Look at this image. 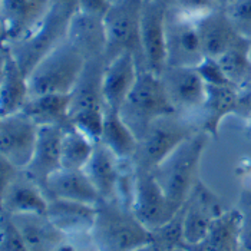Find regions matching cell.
I'll return each instance as SVG.
<instances>
[{
  "label": "cell",
  "mask_w": 251,
  "mask_h": 251,
  "mask_svg": "<svg viewBox=\"0 0 251 251\" xmlns=\"http://www.w3.org/2000/svg\"><path fill=\"white\" fill-rule=\"evenodd\" d=\"M89 238L97 251H135L152 244V232L132 210L108 200L97 205V218Z\"/></svg>",
  "instance_id": "obj_1"
},
{
  "label": "cell",
  "mask_w": 251,
  "mask_h": 251,
  "mask_svg": "<svg viewBox=\"0 0 251 251\" xmlns=\"http://www.w3.org/2000/svg\"><path fill=\"white\" fill-rule=\"evenodd\" d=\"M211 136L198 129L182 141L154 171L156 182L175 207L181 208L198 181L200 162Z\"/></svg>",
  "instance_id": "obj_2"
},
{
  "label": "cell",
  "mask_w": 251,
  "mask_h": 251,
  "mask_svg": "<svg viewBox=\"0 0 251 251\" xmlns=\"http://www.w3.org/2000/svg\"><path fill=\"white\" fill-rule=\"evenodd\" d=\"M86 65V58L66 39L52 49L27 75L30 97L72 94Z\"/></svg>",
  "instance_id": "obj_3"
},
{
  "label": "cell",
  "mask_w": 251,
  "mask_h": 251,
  "mask_svg": "<svg viewBox=\"0 0 251 251\" xmlns=\"http://www.w3.org/2000/svg\"><path fill=\"white\" fill-rule=\"evenodd\" d=\"M119 114L139 139L155 119L176 112L161 77L151 71H139L135 85L122 103Z\"/></svg>",
  "instance_id": "obj_4"
},
{
  "label": "cell",
  "mask_w": 251,
  "mask_h": 251,
  "mask_svg": "<svg viewBox=\"0 0 251 251\" xmlns=\"http://www.w3.org/2000/svg\"><path fill=\"white\" fill-rule=\"evenodd\" d=\"M144 0H121L114 3L103 18L106 35V63L122 53L134 55L139 71H147L141 39Z\"/></svg>",
  "instance_id": "obj_5"
},
{
  "label": "cell",
  "mask_w": 251,
  "mask_h": 251,
  "mask_svg": "<svg viewBox=\"0 0 251 251\" xmlns=\"http://www.w3.org/2000/svg\"><path fill=\"white\" fill-rule=\"evenodd\" d=\"M198 129L200 125L193 122L191 118L179 114L155 119L138 139V148L132 158L136 170L154 171L182 141Z\"/></svg>",
  "instance_id": "obj_6"
},
{
  "label": "cell",
  "mask_w": 251,
  "mask_h": 251,
  "mask_svg": "<svg viewBox=\"0 0 251 251\" xmlns=\"http://www.w3.org/2000/svg\"><path fill=\"white\" fill-rule=\"evenodd\" d=\"M74 16V13L50 4L48 15L30 36L15 45H7L26 75H29L52 49L66 40Z\"/></svg>",
  "instance_id": "obj_7"
},
{
  "label": "cell",
  "mask_w": 251,
  "mask_h": 251,
  "mask_svg": "<svg viewBox=\"0 0 251 251\" xmlns=\"http://www.w3.org/2000/svg\"><path fill=\"white\" fill-rule=\"evenodd\" d=\"M165 49L167 66L197 68L205 59L197 19L175 9H168L165 20Z\"/></svg>",
  "instance_id": "obj_8"
},
{
  "label": "cell",
  "mask_w": 251,
  "mask_h": 251,
  "mask_svg": "<svg viewBox=\"0 0 251 251\" xmlns=\"http://www.w3.org/2000/svg\"><path fill=\"white\" fill-rule=\"evenodd\" d=\"M38 134L39 125L23 111L0 116V156L26 170L33 158Z\"/></svg>",
  "instance_id": "obj_9"
},
{
  "label": "cell",
  "mask_w": 251,
  "mask_h": 251,
  "mask_svg": "<svg viewBox=\"0 0 251 251\" xmlns=\"http://www.w3.org/2000/svg\"><path fill=\"white\" fill-rule=\"evenodd\" d=\"M181 208L175 207L156 182L151 171L136 170V188L132 213L152 232L171 221Z\"/></svg>",
  "instance_id": "obj_10"
},
{
  "label": "cell",
  "mask_w": 251,
  "mask_h": 251,
  "mask_svg": "<svg viewBox=\"0 0 251 251\" xmlns=\"http://www.w3.org/2000/svg\"><path fill=\"white\" fill-rule=\"evenodd\" d=\"M159 77L176 114L190 118L193 112L201 111L207 98V83L197 68L165 66Z\"/></svg>",
  "instance_id": "obj_11"
},
{
  "label": "cell",
  "mask_w": 251,
  "mask_h": 251,
  "mask_svg": "<svg viewBox=\"0 0 251 251\" xmlns=\"http://www.w3.org/2000/svg\"><path fill=\"white\" fill-rule=\"evenodd\" d=\"M50 0H0L1 45H15L30 36L43 22Z\"/></svg>",
  "instance_id": "obj_12"
},
{
  "label": "cell",
  "mask_w": 251,
  "mask_h": 251,
  "mask_svg": "<svg viewBox=\"0 0 251 251\" xmlns=\"http://www.w3.org/2000/svg\"><path fill=\"white\" fill-rule=\"evenodd\" d=\"M224 214L217 195L200 179L184 204V243L194 246L204 240L213 223ZM184 246V247H185Z\"/></svg>",
  "instance_id": "obj_13"
},
{
  "label": "cell",
  "mask_w": 251,
  "mask_h": 251,
  "mask_svg": "<svg viewBox=\"0 0 251 251\" xmlns=\"http://www.w3.org/2000/svg\"><path fill=\"white\" fill-rule=\"evenodd\" d=\"M168 7L154 0H144L141 16V39L147 71L161 75L167 66L165 20Z\"/></svg>",
  "instance_id": "obj_14"
},
{
  "label": "cell",
  "mask_w": 251,
  "mask_h": 251,
  "mask_svg": "<svg viewBox=\"0 0 251 251\" xmlns=\"http://www.w3.org/2000/svg\"><path fill=\"white\" fill-rule=\"evenodd\" d=\"M30 98L29 79L7 45H1L0 65V116L23 109Z\"/></svg>",
  "instance_id": "obj_15"
},
{
  "label": "cell",
  "mask_w": 251,
  "mask_h": 251,
  "mask_svg": "<svg viewBox=\"0 0 251 251\" xmlns=\"http://www.w3.org/2000/svg\"><path fill=\"white\" fill-rule=\"evenodd\" d=\"M63 126L45 125L39 126L38 142L33 158L25 170L36 184L45 190L50 175L62 170V138Z\"/></svg>",
  "instance_id": "obj_16"
},
{
  "label": "cell",
  "mask_w": 251,
  "mask_h": 251,
  "mask_svg": "<svg viewBox=\"0 0 251 251\" xmlns=\"http://www.w3.org/2000/svg\"><path fill=\"white\" fill-rule=\"evenodd\" d=\"M197 26L205 58L218 59L244 39L235 30L224 7L198 18Z\"/></svg>",
  "instance_id": "obj_17"
},
{
  "label": "cell",
  "mask_w": 251,
  "mask_h": 251,
  "mask_svg": "<svg viewBox=\"0 0 251 251\" xmlns=\"http://www.w3.org/2000/svg\"><path fill=\"white\" fill-rule=\"evenodd\" d=\"M139 74L136 60L131 53H122L105 65L102 76V95L105 106L119 111L132 91Z\"/></svg>",
  "instance_id": "obj_18"
},
{
  "label": "cell",
  "mask_w": 251,
  "mask_h": 251,
  "mask_svg": "<svg viewBox=\"0 0 251 251\" xmlns=\"http://www.w3.org/2000/svg\"><path fill=\"white\" fill-rule=\"evenodd\" d=\"M1 210L12 214H46L49 200L42 187L36 184L25 170L16 179L0 193Z\"/></svg>",
  "instance_id": "obj_19"
},
{
  "label": "cell",
  "mask_w": 251,
  "mask_h": 251,
  "mask_svg": "<svg viewBox=\"0 0 251 251\" xmlns=\"http://www.w3.org/2000/svg\"><path fill=\"white\" fill-rule=\"evenodd\" d=\"M43 191L48 200L62 198L89 205H98L102 201L100 194L83 170H59L50 175Z\"/></svg>",
  "instance_id": "obj_20"
},
{
  "label": "cell",
  "mask_w": 251,
  "mask_h": 251,
  "mask_svg": "<svg viewBox=\"0 0 251 251\" xmlns=\"http://www.w3.org/2000/svg\"><path fill=\"white\" fill-rule=\"evenodd\" d=\"M46 215L58 230L69 237L89 235L97 218V205L52 198Z\"/></svg>",
  "instance_id": "obj_21"
},
{
  "label": "cell",
  "mask_w": 251,
  "mask_h": 251,
  "mask_svg": "<svg viewBox=\"0 0 251 251\" xmlns=\"http://www.w3.org/2000/svg\"><path fill=\"white\" fill-rule=\"evenodd\" d=\"M240 105V89L237 86H208L207 98L200 111V129L211 138L218 136L224 118L237 114Z\"/></svg>",
  "instance_id": "obj_22"
},
{
  "label": "cell",
  "mask_w": 251,
  "mask_h": 251,
  "mask_svg": "<svg viewBox=\"0 0 251 251\" xmlns=\"http://www.w3.org/2000/svg\"><path fill=\"white\" fill-rule=\"evenodd\" d=\"M66 39L86 58V60L105 58L106 35L102 18L77 12L71 22Z\"/></svg>",
  "instance_id": "obj_23"
},
{
  "label": "cell",
  "mask_w": 251,
  "mask_h": 251,
  "mask_svg": "<svg viewBox=\"0 0 251 251\" xmlns=\"http://www.w3.org/2000/svg\"><path fill=\"white\" fill-rule=\"evenodd\" d=\"M12 218L29 251H52L68 237L46 214H15Z\"/></svg>",
  "instance_id": "obj_24"
},
{
  "label": "cell",
  "mask_w": 251,
  "mask_h": 251,
  "mask_svg": "<svg viewBox=\"0 0 251 251\" xmlns=\"http://www.w3.org/2000/svg\"><path fill=\"white\" fill-rule=\"evenodd\" d=\"M121 158H118L106 145L100 141L95 144L94 154L83 171L95 185L102 200L115 201V190L119 175Z\"/></svg>",
  "instance_id": "obj_25"
},
{
  "label": "cell",
  "mask_w": 251,
  "mask_h": 251,
  "mask_svg": "<svg viewBox=\"0 0 251 251\" xmlns=\"http://www.w3.org/2000/svg\"><path fill=\"white\" fill-rule=\"evenodd\" d=\"M71 94H45L30 97L23 106V112L39 126L58 125L66 128L69 118Z\"/></svg>",
  "instance_id": "obj_26"
},
{
  "label": "cell",
  "mask_w": 251,
  "mask_h": 251,
  "mask_svg": "<svg viewBox=\"0 0 251 251\" xmlns=\"http://www.w3.org/2000/svg\"><path fill=\"white\" fill-rule=\"evenodd\" d=\"M240 211H224L213 223L202 241L185 246L190 251H238L240 249Z\"/></svg>",
  "instance_id": "obj_27"
},
{
  "label": "cell",
  "mask_w": 251,
  "mask_h": 251,
  "mask_svg": "<svg viewBox=\"0 0 251 251\" xmlns=\"http://www.w3.org/2000/svg\"><path fill=\"white\" fill-rule=\"evenodd\" d=\"M121 159H132L138 148V138L124 122L119 111L105 106L102 135L99 139Z\"/></svg>",
  "instance_id": "obj_28"
},
{
  "label": "cell",
  "mask_w": 251,
  "mask_h": 251,
  "mask_svg": "<svg viewBox=\"0 0 251 251\" xmlns=\"http://www.w3.org/2000/svg\"><path fill=\"white\" fill-rule=\"evenodd\" d=\"M97 142L74 124H69L63 129L62 138V168L83 170L94 154Z\"/></svg>",
  "instance_id": "obj_29"
},
{
  "label": "cell",
  "mask_w": 251,
  "mask_h": 251,
  "mask_svg": "<svg viewBox=\"0 0 251 251\" xmlns=\"http://www.w3.org/2000/svg\"><path fill=\"white\" fill-rule=\"evenodd\" d=\"M251 39H243L223 56L217 59L226 76L231 80L232 85L241 88L251 83Z\"/></svg>",
  "instance_id": "obj_30"
},
{
  "label": "cell",
  "mask_w": 251,
  "mask_h": 251,
  "mask_svg": "<svg viewBox=\"0 0 251 251\" xmlns=\"http://www.w3.org/2000/svg\"><path fill=\"white\" fill-rule=\"evenodd\" d=\"M152 244L156 251H165L184 247V205L175 217L162 227L152 231Z\"/></svg>",
  "instance_id": "obj_31"
},
{
  "label": "cell",
  "mask_w": 251,
  "mask_h": 251,
  "mask_svg": "<svg viewBox=\"0 0 251 251\" xmlns=\"http://www.w3.org/2000/svg\"><path fill=\"white\" fill-rule=\"evenodd\" d=\"M235 30L251 39V0H230L224 7Z\"/></svg>",
  "instance_id": "obj_32"
},
{
  "label": "cell",
  "mask_w": 251,
  "mask_h": 251,
  "mask_svg": "<svg viewBox=\"0 0 251 251\" xmlns=\"http://www.w3.org/2000/svg\"><path fill=\"white\" fill-rule=\"evenodd\" d=\"M0 251H29L25 240L22 238L12 215L1 210V243Z\"/></svg>",
  "instance_id": "obj_33"
},
{
  "label": "cell",
  "mask_w": 251,
  "mask_h": 251,
  "mask_svg": "<svg viewBox=\"0 0 251 251\" xmlns=\"http://www.w3.org/2000/svg\"><path fill=\"white\" fill-rule=\"evenodd\" d=\"M197 71L208 86H235L226 76L217 59L205 58L197 66Z\"/></svg>",
  "instance_id": "obj_34"
},
{
  "label": "cell",
  "mask_w": 251,
  "mask_h": 251,
  "mask_svg": "<svg viewBox=\"0 0 251 251\" xmlns=\"http://www.w3.org/2000/svg\"><path fill=\"white\" fill-rule=\"evenodd\" d=\"M240 249L251 251V190L243 193L240 204Z\"/></svg>",
  "instance_id": "obj_35"
},
{
  "label": "cell",
  "mask_w": 251,
  "mask_h": 251,
  "mask_svg": "<svg viewBox=\"0 0 251 251\" xmlns=\"http://www.w3.org/2000/svg\"><path fill=\"white\" fill-rule=\"evenodd\" d=\"M218 7L221 6L217 0H173V6L170 9H175L187 16L198 19Z\"/></svg>",
  "instance_id": "obj_36"
},
{
  "label": "cell",
  "mask_w": 251,
  "mask_h": 251,
  "mask_svg": "<svg viewBox=\"0 0 251 251\" xmlns=\"http://www.w3.org/2000/svg\"><path fill=\"white\" fill-rule=\"evenodd\" d=\"M111 0H79V12L95 16V18H105L108 10L111 9Z\"/></svg>",
  "instance_id": "obj_37"
},
{
  "label": "cell",
  "mask_w": 251,
  "mask_h": 251,
  "mask_svg": "<svg viewBox=\"0 0 251 251\" xmlns=\"http://www.w3.org/2000/svg\"><path fill=\"white\" fill-rule=\"evenodd\" d=\"M20 171L22 170L15 167L12 162H9L3 156H0V193L4 191L16 179Z\"/></svg>",
  "instance_id": "obj_38"
},
{
  "label": "cell",
  "mask_w": 251,
  "mask_h": 251,
  "mask_svg": "<svg viewBox=\"0 0 251 251\" xmlns=\"http://www.w3.org/2000/svg\"><path fill=\"white\" fill-rule=\"evenodd\" d=\"M77 237H79V235H76V237H69V235H68V237H66L59 246H56L52 251H83L82 244L76 241Z\"/></svg>",
  "instance_id": "obj_39"
},
{
  "label": "cell",
  "mask_w": 251,
  "mask_h": 251,
  "mask_svg": "<svg viewBox=\"0 0 251 251\" xmlns=\"http://www.w3.org/2000/svg\"><path fill=\"white\" fill-rule=\"evenodd\" d=\"M52 6H58L60 9H65L74 15L79 12V0H50Z\"/></svg>",
  "instance_id": "obj_40"
},
{
  "label": "cell",
  "mask_w": 251,
  "mask_h": 251,
  "mask_svg": "<svg viewBox=\"0 0 251 251\" xmlns=\"http://www.w3.org/2000/svg\"><path fill=\"white\" fill-rule=\"evenodd\" d=\"M135 251H156V249L154 247V244H148V246H144V247H141Z\"/></svg>",
  "instance_id": "obj_41"
},
{
  "label": "cell",
  "mask_w": 251,
  "mask_h": 251,
  "mask_svg": "<svg viewBox=\"0 0 251 251\" xmlns=\"http://www.w3.org/2000/svg\"><path fill=\"white\" fill-rule=\"evenodd\" d=\"M154 1H158V3H162V4H165L168 9L173 6V0H154Z\"/></svg>",
  "instance_id": "obj_42"
},
{
  "label": "cell",
  "mask_w": 251,
  "mask_h": 251,
  "mask_svg": "<svg viewBox=\"0 0 251 251\" xmlns=\"http://www.w3.org/2000/svg\"><path fill=\"white\" fill-rule=\"evenodd\" d=\"M217 1L220 3V6H221V7H226V6L228 4V1H230V0H217Z\"/></svg>",
  "instance_id": "obj_43"
},
{
  "label": "cell",
  "mask_w": 251,
  "mask_h": 251,
  "mask_svg": "<svg viewBox=\"0 0 251 251\" xmlns=\"http://www.w3.org/2000/svg\"><path fill=\"white\" fill-rule=\"evenodd\" d=\"M165 251H190L187 247H176V249H171V250H165Z\"/></svg>",
  "instance_id": "obj_44"
},
{
  "label": "cell",
  "mask_w": 251,
  "mask_h": 251,
  "mask_svg": "<svg viewBox=\"0 0 251 251\" xmlns=\"http://www.w3.org/2000/svg\"><path fill=\"white\" fill-rule=\"evenodd\" d=\"M118 1H121V0H111V3L114 4V3H118Z\"/></svg>",
  "instance_id": "obj_45"
},
{
  "label": "cell",
  "mask_w": 251,
  "mask_h": 251,
  "mask_svg": "<svg viewBox=\"0 0 251 251\" xmlns=\"http://www.w3.org/2000/svg\"><path fill=\"white\" fill-rule=\"evenodd\" d=\"M250 58H251V43H250Z\"/></svg>",
  "instance_id": "obj_46"
}]
</instances>
